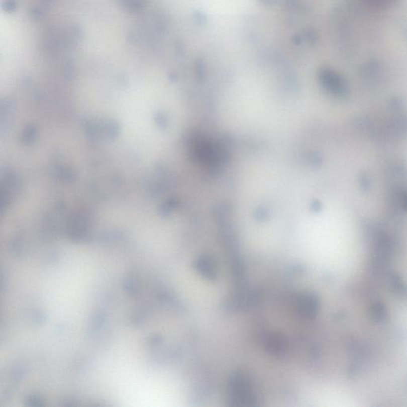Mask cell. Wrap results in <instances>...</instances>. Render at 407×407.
I'll return each instance as SVG.
<instances>
[{
	"label": "cell",
	"instance_id": "cell-1",
	"mask_svg": "<svg viewBox=\"0 0 407 407\" xmlns=\"http://www.w3.org/2000/svg\"><path fill=\"white\" fill-rule=\"evenodd\" d=\"M193 156L208 167H216L219 162V150L202 135H195L191 142Z\"/></svg>",
	"mask_w": 407,
	"mask_h": 407
},
{
	"label": "cell",
	"instance_id": "cell-3",
	"mask_svg": "<svg viewBox=\"0 0 407 407\" xmlns=\"http://www.w3.org/2000/svg\"><path fill=\"white\" fill-rule=\"evenodd\" d=\"M370 1L378 6H388L394 2V0H370Z\"/></svg>",
	"mask_w": 407,
	"mask_h": 407
},
{
	"label": "cell",
	"instance_id": "cell-2",
	"mask_svg": "<svg viewBox=\"0 0 407 407\" xmlns=\"http://www.w3.org/2000/svg\"><path fill=\"white\" fill-rule=\"evenodd\" d=\"M322 79L324 84H326V87L332 91H336L337 93H342L345 90L342 80L334 72L325 71L322 72Z\"/></svg>",
	"mask_w": 407,
	"mask_h": 407
}]
</instances>
